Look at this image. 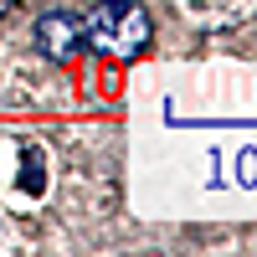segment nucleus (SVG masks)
I'll use <instances>...</instances> for the list:
<instances>
[{"mask_svg": "<svg viewBox=\"0 0 257 257\" xmlns=\"http://www.w3.org/2000/svg\"><path fill=\"white\" fill-rule=\"evenodd\" d=\"M26 190H41V165H36V155H26Z\"/></svg>", "mask_w": 257, "mask_h": 257, "instance_id": "3", "label": "nucleus"}, {"mask_svg": "<svg viewBox=\"0 0 257 257\" xmlns=\"http://www.w3.org/2000/svg\"><path fill=\"white\" fill-rule=\"evenodd\" d=\"M82 41L103 57H134L149 47V16L134 0H103L82 21Z\"/></svg>", "mask_w": 257, "mask_h": 257, "instance_id": "1", "label": "nucleus"}, {"mask_svg": "<svg viewBox=\"0 0 257 257\" xmlns=\"http://www.w3.org/2000/svg\"><path fill=\"white\" fill-rule=\"evenodd\" d=\"M0 6H11V0H0Z\"/></svg>", "mask_w": 257, "mask_h": 257, "instance_id": "4", "label": "nucleus"}, {"mask_svg": "<svg viewBox=\"0 0 257 257\" xmlns=\"http://www.w3.org/2000/svg\"><path fill=\"white\" fill-rule=\"evenodd\" d=\"M36 41H41V52L47 57H72L77 52V41H82V21H72L67 11H52V16H41V26H36Z\"/></svg>", "mask_w": 257, "mask_h": 257, "instance_id": "2", "label": "nucleus"}]
</instances>
